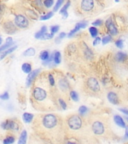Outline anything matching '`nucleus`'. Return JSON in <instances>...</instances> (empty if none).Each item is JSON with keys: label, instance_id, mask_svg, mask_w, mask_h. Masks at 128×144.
Segmentation results:
<instances>
[{"label": "nucleus", "instance_id": "nucleus-1", "mask_svg": "<svg viewBox=\"0 0 128 144\" xmlns=\"http://www.w3.org/2000/svg\"><path fill=\"white\" fill-rule=\"evenodd\" d=\"M43 125L48 129H52L56 126L58 123L57 118L53 114H48L43 119Z\"/></svg>", "mask_w": 128, "mask_h": 144}, {"label": "nucleus", "instance_id": "nucleus-2", "mask_svg": "<svg viewBox=\"0 0 128 144\" xmlns=\"http://www.w3.org/2000/svg\"><path fill=\"white\" fill-rule=\"evenodd\" d=\"M82 125L81 119L77 115H74L68 120V125L69 127L74 130H77L81 128Z\"/></svg>", "mask_w": 128, "mask_h": 144}, {"label": "nucleus", "instance_id": "nucleus-3", "mask_svg": "<svg viewBox=\"0 0 128 144\" xmlns=\"http://www.w3.org/2000/svg\"><path fill=\"white\" fill-rule=\"evenodd\" d=\"M33 96L35 99L38 101H42L47 97L46 91L41 88H36L33 92Z\"/></svg>", "mask_w": 128, "mask_h": 144}, {"label": "nucleus", "instance_id": "nucleus-4", "mask_svg": "<svg viewBox=\"0 0 128 144\" xmlns=\"http://www.w3.org/2000/svg\"><path fill=\"white\" fill-rule=\"evenodd\" d=\"M16 25L21 28H26L29 25V22L25 17L19 15L16 16L15 19Z\"/></svg>", "mask_w": 128, "mask_h": 144}, {"label": "nucleus", "instance_id": "nucleus-5", "mask_svg": "<svg viewBox=\"0 0 128 144\" xmlns=\"http://www.w3.org/2000/svg\"><path fill=\"white\" fill-rule=\"evenodd\" d=\"M2 127L3 129L6 130H14L17 131L19 129V125L17 123L12 120H7L2 124Z\"/></svg>", "mask_w": 128, "mask_h": 144}, {"label": "nucleus", "instance_id": "nucleus-6", "mask_svg": "<svg viewBox=\"0 0 128 144\" xmlns=\"http://www.w3.org/2000/svg\"><path fill=\"white\" fill-rule=\"evenodd\" d=\"M87 85L89 88L94 92H98L100 90L98 81L94 78H90L88 80Z\"/></svg>", "mask_w": 128, "mask_h": 144}, {"label": "nucleus", "instance_id": "nucleus-7", "mask_svg": "<svg viewBox=\"0 0 128 144\" xmlns=\"http://www.w3.org/2000/svg\"><path fill=\"white\" fill-rule=\"evenodd\" d=\"M92 130L93 132L96 135H102L105 131V129L103 124L100 122H95L92 126Z\"/></svg>", "mask_w": 128, "mask_h": 144}, {"label": "nucleus", "instance_id": "nucleus-8", "mask_svg": "<svg viewBox=\"0 0 128 144\" xmlns=\"http://www.w3.org/2000/svg\"><path fill=\"white\" fill-rule=\"evenodd\" d=\"M106 26L107 28L108 31L112 35H116L118 33V30L114 24L112 19L111 18L108 19L106 22Z\"/></svg>", "mask_w": 128, "mask_h": 144}, {"label": "nucleus", "instance_id": "nucleus-9", "mask_svg": "<svg viewBox=\"0 0 128 144\" xmlns=\"http://www.w3.org/2000/svg\"><path fill=\"white\" fill-rule=\"evenodd\" d=\"M94 3L92 0H84L81 3V8L85 11H90L93 9Z\"/></svg>", "mask_w": 128, "mask_h": 144}, {"label": "nucleus", "instance_id": "nucleus-10", "mask_svg": "<svg viewBox=\"0 0 128 144\" xmlns=\"http://www.w3.org/2000/svg\"><path fill=\"white\" fill-rule=\"evenodd\" d=\"M87 23L85 22L77 23L74 29L72 30V31H71V32L69 33V34H68V37H71L73 36L76 33L79 31L81 29H84L87 27Z\"/></svg>", "mask_w": 128, "mask_h": 144}, {"label": "nucleus", "instance_id": "nucleus-11", "mask_svg": "<svg viewBox=\"0 0 128 144\" xmlns=\"http://www.w3.org/2000/svg\"><path fill=\"white\" fill-rule=\"evenodd\" d=\"M40 69L35 70L31 72L29 75H28V77L26 79V86L27 87H29V86L31 85L33 81L37 75L40 73Z\"/></svg>", "mask_w": 128, "mask_h": 144}, {"label": "nucleus", "instance_id": "nucleus-12", "mask_svg": "<svg viewBox=\"0 0 128 144\" xmlns=\"http://www.w3.org/2000/svg\"><path fill=\"white\" fill-rule=\"evenodd\" d=\"M4 29L6 33L9 34H12L15 33L16 30V28L11 22H7L5 24Z\"/></svg>", "mask_w": 128, "mask_h": 144}, {"label": "nucleus", "instance_id": "nucleus-13", "mask_svg": "<svg viewBox=\"0 0 128 144\" xmlns=\"http://www.w3.org/2000/svg\"><path fill=\"white\" fill-rule=\"evenodd\" d=\"M109 101L114 105H117L119 103L118 97L116 93L114 92L109 93L107 96Z\"/></svg>", "mask_w": 128, "mask_h": 144}, {"label": "nucleus", "instance_id": "nucleus-14", "mask_svg": "<svg viewBox=\"0 0 128 144\" xmlns=\"http://www.w3.org/2000/svg\"><path fill=\"white\" fill-rule=\"evenodd\" d=\"M71 4V2L70 1H68L65 5L63 7V8L61 9V10L60 11V14H61L62 15L63 18L64 19H67V17H68V13L67 12V10L68 8L70 7Z\"/></svg>", "mask_w": 128, "mask_h": 144}, {"label": "nucleus", "instance_id": "nucleus-15", "mask_svg": "<svg viewBox=\"0 0 128 144\" xmlns=\"http://www.w3.org/2000/svg\"><path fill=\"white\" fill-rule=\"evenodd\" d=\"M13 45V39L12 37H8L6 39L5 44L0 47V53L6 50L7 48L11 47Z\"/></svg>", "mask_w": 128, "mask_h": 144}, {"label": "nucleus", "instance_id": "nucleus-16", "mask_svg": "<svg viewBox=\"0 0 128 144\" xmlns=\"http://www.w3.org/2000/svg\"><path fill=\"white\" fill-rule=\"evenodd\" d=\"M114 121L118 126L122 128H125L126 127L125 123L123 118L119 115H116L114 118Z\"/></svg>", "mask_w": 128, "mask_h": 144}, {"label": "nucleus", "instance_id": "nucleus-17", "mask_svg": "<svg viewBox=\"0 0 128 144\" xmlns=\"http://www.w3.org/2000/svg\"><path fill=\"white\" fill-rule=\"evenodd\" d=\"M27 139V133L26 130H24L20 135L18 144H26Z\"/></svg>", "mask_w": 128, "mask_h": 144}, {"label": "nucleus", "instance_id": "nucleus-18", "mask_svg": "<svg viewBox=\"0 0 128 144\" xmlns=\"http://www.w3.org/2000/svg\"><path fill=\"white\" fill-rule=\"evenodd\" d=\"M34 118V115L30 113H25L23 115V121L26 123H30Z\"/></svg>", "mask_w": 128, "mask_h": 144}, {"label": "nucleus", "instance_id": "nucleus-19", "mask_svg": "<svg viewBox=\"0 0 128 144\" xmlns=\"http://www.w3.org/2000/svg\"><path fill=\"white\" fill-rule=\"evenodd\" d=\"M47 31V29L46 26H43L42 27L41 30L36 33V34L35 35V37L37 39H41V37L43 36L45 33H46Z\"/></svg>", "mask_w": 128, "mask_h": 144}, {"label": "nucleus", "instance_id": "nucleus-20", "mask_svg": "<svg viewBox=\"0 0 128 144\" xmlns=\"http://www.w3.org/2000/svg\"><path fill=\"white\" fill-rule=\"evenodd\" d=\"M127 55L124 53L118 52L116 55V60L119 62H124L127 58Z\"/></svg>", "mask_w": 128, "mask_h": 144}, {"label": "nucleus", "instance_id": "nucleus-21", "mask_svg": "<svg viewBox=\"0 0 128 144\" xmlns=\"http://www.w3.org/2000/svg\"><path fill=\"white\" fill-rule=\"evenodd\" d=\"M17 46L12 47V48H10L9 49L7 50L6 51L3 53L2 54L0 55V61L3 60L4 58L6 56H7L8 54L11 53H12L13 51H15L17 49Z\"/></svg>", "mask_w": 128, "mask_h": 144}, {"label": "nucleus", "instance_id": "nucleus-22", "mask_svg": "<svg viewBox=\"0 0 128 144\" xmlns=\"http://www.w3.org/2000/svg\"><path fill=\"white\" fill-rule=\"evenodd\" d=\"M22 69L23 71L25 73H30L32 70L31 65L29 63L23 64L22 66Z\"/></svg>", "mask_w": 128, "mask_h": 144}, {"label": "nucleus", "instance_id": "nucleus-23", "mask_svg": "<svg viewBox=\"0 0 128 144\" xmlns=\"http://www.w3.org/2000/svg\"><path fill=\"white\" fill-rule=\"evenodd\" d=\"M35 50L33 48H30L24 53V55L27 57H32L35 55Z\"/></svg>", "mask_w": 128, "mask_h": 144}, {"label": "nucleus", "instance_id": "nucleus-24", "mask_svg": "<svg viewBox=\"0 0 128 144\" xmlns=\"http://www.w3.org/2000/svg\"><path fill=\"white\" fill-rule=\"evenodd\" d=\"M54 60L55 63L57 64H59L61 61V55L59 52H56L54 56Z\"/></svg>", "mask_w": 128, "mask_h": 144}, {"label": "nucleus", "instance_id": "nucleus-25", "mask_svg": "<svg viewBox=\"0 0 128 144\" xmlns=\"http://www.w3.org/2000/svg\"><path fill=\"white\" fill-rule=\"evenodd\" d=\"M49 54L48 51H44L41 52L40 55V58L42 60L47 61L49 59Z\"/></svg>", "mask_w": 128, "mask_h": 144}, {"label": "nucleus", "instance_id": "nucleus-26", "mask_svg": "<svg viewBox=\"0 0 128 144\" xmlns=\"http://www.w3.org/2000/svg\"><path fill=\"white\" fill-rule=\"evenodd\" d=\"M15 142V138L12 136H9L6 139H5L3 141L4 144H12Z\"/></svg>", "mask_w": 128, "mask_h": 144}, {"label": "nucleus", "instance_id": "nucleus-27", "mask_svg": "<svg viewBox=\"0 0 128 144\" xmlns=\"http://www.w3.org/2000/svg\"><path fill=\"white\" fill-rule=\"evenodd\" d=\"M53 15H54L53 12H49L48 13H47L46 15L41 16V18H40V20H43V21L47 20L50 19L51 18L53 17Z\"/></svg>", "mask_w": 128, "mask_h": 144}, {"label": "nucleus", "instance_id": "nucleus-28", "mask_svg": "<svg viewBox=\"0 0 128 144\" xmlns=\"http://www.w3.org/2000/svg\"><path fill=\"white\" fill-rule=\"evenodd\" d=\"M89 31L92 37H96L98 35V30L95 27H91L89 29Z\"/></svg>", "mask_w": 128, "mask_h": 144}, {"label": "nucleus", "instance_id": "nucleus-29", "mask_svg": "<svg viewBox=\"0 0 128 144\" xmlns=\"http://www.w3.org/2000/svg\"><path fill=\"white\" fill-rule=\"evenodd\" d=\"M71 98L75 102H77L79 100V96L78 94L75 91H71L70 93Z\"/></svg>", "mask_w": 128, "mask_h": 144}, {"label": "nucleus", "instance_id": "nucleus-30", "mask_svg": "<svg viewBox=\"0 0 128 144\" xmlns=\"http://www.w3.org/2000/svg\"><path fill=\"white\" fill-rule=\"evenodd\" d=\"M63 2H64V1H63V0H58V1L57 2L55 6L54 7L53 11L54 12L57 11L58 10V9L60 8V7L62 5V4L63 3Z\"/></svg>", "mask_w": 128, "mask_h": 144}, {"label": "nucleus", "instance_id": "nucleus-31", "mask_svg": "<svg viewBox=\"0 0 128 144\" xmlns=\"http://www.w3.org/2000/svg\"><path fill=\"white\" fill-rule=\"evenodd\" d=\"M54 34H49V33H45V34L41 38V40H48V39H51L52 38L54 37Z\"/></svg>", "mask_w": 128, "mask_h": 144}, {"label": "nucleus", "instance_id": "nucleus-32", "mask_svg": "<svg viewBox=\"0 0 128 144\" xmlns=\"http://www.w3.org/2000/svg\"><path fill=\"white\" fill-rule=\"evenodd\" d=\"M112 40V37L111 36H107L104 37L102 39V43L103 45H106L107 43L110 42Z\"/></svg>", "mask_w": 128, "mask_h": 144}, {"label": "nucleus", "instance_id": "nucleus-33", "mask_svg": "<svg viewBox=\"0 0 128 144\" xmlns=\"http://www.w3.org/2000/svg\"><path fill=\"white\" fill-rule=\"evenodd\" d=\"M44 4L47 8H49L53 6L54 4V1L53 0H46V1L44 2Z\"/></svg>", "mask_w": 128, "mask_h": 144}, {"label": "nucleus", "instance_id": "nucleus-34", "mask_svg": "<svg viewBox=\"0 0 128 144\" xmlns=\"http://www.w3.org/2000/svg\"><path fill=\"white\" fill-rule=\"evenodd\" d=\"M87 111H88V109L86 106H81L79 108V111L80 113L82 115H83L86 113L87 112Z\"/></svg>", "mask_w": 128, "mask_h": 144}, {"label": "nucleus", "instance_id": "nucleus-35", "mask_svg": "<svg viewBox=\"0 0 128 144\" xmlns=\"http://www.w3.org/2000/svg\"><path fill=\"white\" fill-rule=\"evenodd\" d=\"M59 30V26H54L51 27V34H55Z\"/></svg>", "mask_w": 128, "mask_h": 144}, {"label": "nucleus", "instance_id": "nucleus-36", "mask_svg": "<svg viewBox=\"0 0 128 144\" xmlns=\"http://www.w3.org/2000/svg\"><path fill=\"white\" fill-rule=\"evenodd\" d=\"M116 45L117 46V47H118L120 49H122L123 48V41L122 40H119L117 41L115 43Z\"/></svg>", "mask_w": 128, "mask_h": 144}, {"label": "nucleus", "instance_id": "nucleus-37", "mask_svg": "<svg viewBox=\"0 0 128 144\" xmlns=\"http://www.w3.org/2000/svg\"><path fill=\"white\" fill-rule=\"evenodd\" d=\"M59 103L61 105V107L64 110H66V108H67V104H66V103H65L64 101L62 99H59Z\"/></svg>", "mask_w": 128, "mask_h": 144}, {"label": "nucleus", "instance_id": "nucleus-38", "mask_svg": "<svg viewBox=\"0 0 128 144\" xmlns=\"http://www.w3.org/2000/svg\"><path fill=\"white\" fill-rule=\"evenodd\" d=\"M0 99L3 100H7L9 99V95L8 92H5L3 95H0Z\"/></svg>", "mask_w": 128, "mask_h": 144}, {"label": "nucleus", "instance_id": "nucleus-39", "mask_svg": "<svg viewBox=\"0 0 128 144\" xmlns=\"http://www.w3.org/2000/svg\"><path fill=\"white\" fill-rule=\"evenodd\" d=\"M49 82L51 86H54L55 85V80L53 77V76H52L51 74H50L49 75Z\"/></svg>", "mask_w": 128, "mask_h": 144}, {"label": "nucleus", "instance_id": "nucleus-40", "mask_svg": "<svg viewBox=\"0 0 128 144\" xmlns=\"http://www.w3.org/2000/svg\"><path fill=\"white\" fill-rule=\"evenodd\" d=\"M103 24V21L101 20H97L92 23V25L95 26H99Z\"/></svg>", "mask_w": 128, "mask_h": 144}, {"label": "nucleus", "instance_id": "nucleus-41", "mask_svg": "<svg viewBox=\"0 0 128 144\" xmlns=\"http://www.w3.org/2000/svg\"><path fill=\"white\" fill-rule=\"evenodd\" d=\"M101 39L100 38L97 37L95 39V40L93 42V45L94 46H97V45H99L101 42Z\"/></svg>", "mask_w": 128, "mask_h": 144}, {"label": "nucleus", "instance_id": "nucleus-42", "mask_svg": "<svg viewBox=\"0 0 128 144\" xmlns=\"http://www.w3.org/2000/svg\"><path fill=\"white\" fill-rule=\"evenodd\" d=\"M119 110L120 111H121L122 113H123L124 114L128 115V110L126 109H124V108H122V109H119Z\"/></svg>", "mask_w": 128, "mask_h": 144}, {"label": "nucleus", "instance_id": "nucleus-43", "mask_svg": "<svg viewBox=\"0 0 128 144\" xmlns=\"http://www.w3.org/2000/svg\"><path fill=\"white\" fill-rule=\"evenodd\" d=\"M66 36V34L64 32H62L60 34L59 36V39H63V38H65Z\"/></svg>", "mask_w": 128, "mask_h": 144}, {"label": "nucleus", "instance_id": "nucleus-44", "mask_svg": "<svg viewBox=\"0 0 128 144\" xmlns=\"http://www.w3.org/2000/svg\"><path fill=\"white\" fill-rule=\"evenodd\" d=\"M124 138L125 139H128V127H127L126 128V133Z\"/></svg>", "mask_w": 128, "mask_h": 144}, {"label": "nucleus", "instance_id": "nucleus-45", "mask_svg": "<svg viewBox=\"0 0 128 144\" xmlns=\"http://www.w3.org/2000/svg\"><path fill=\"white\" fill-rule=\"evenodd\" d=\"M3 7L2 5H0V14H1L3 11Z\"/></svg>", "mask_w": 128, "mask_h": 144}, {"label": "nucleus", "instance_id": "nucleus-46", "mask_svg": "<svg viewBox=\"0 0 128 144\" xmlns=\"http://www.w3.org/2000/svg\"><path fill=\"white\" fill-rule=\"evenodd\" d=\"M2 43V38L0 37V45H1Z\"/></svg>", "mask_w": 128, "mask_h": 144}, {"label": "nucleus", "instance_id": "nucleus-47", "mask_svg": "<svg viewBox=\"0 0 128 144\" xmlns=\"http://www.w3.org/2000/svg\"><path fill=\"white\" fill-rule=\"evenodd\" d=\"M68 144H75V143H73V142H69L68 143Z\"/></svg>", "mask_w": 128, "mask_h": 144}, {"label": "nucleus", "instance_id": "nucleus-48", "mask_svg": "<svg viewBox=\"0 0 128 144\" xmlns=\"http://www.w3.org/2000/svg\"><path fill=\"white\" fill-rule=\"evenodd\" d=\"M126 119H127V121L128 122V117H126Z\"/></svg>", "mask_w": 128, "mask_h": 144}, {"label": "nucleus", "instance_id": "nucleus-49", "mask_svg": "<svg viewBox=\"0 0 128 144\" xmlns=\"http://www.w3.org/2000/svg\"><path fill=\"white\" fill-rule=\"evenodd\" d=\"M115 2H119V1H115Z\"/></svg>", "mask_w": 128, "mask_h": 144}]
</instances>
